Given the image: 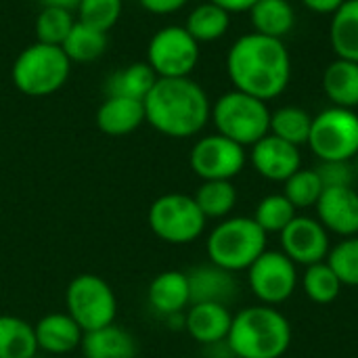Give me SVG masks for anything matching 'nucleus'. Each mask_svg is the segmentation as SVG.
Instances as JSON below:
<instances>
[{
	"label": "nucleus",
	"mask_w": 358,
	"mask_h": 358,
	"mask_svg": "<svg viewBox=\"0 0 358 358\" xmlns=\"http://www.w3.org/2000/svg\"><path fill=\"white\" fill-rule=\"evenodd\" d=\"M65 313L80 325L84 334H88L115 323L117 296L103 277L84 273L67 283Z\"/></svg>",
	"instance_id": "obj_8"
},
{
	"label": "nucleus",
	"mask_w": 358,
	"mask_h": 358,
	"mask_svg": "<svg viewBox=\"0 0 358 358\" xmlns=\"http://www.w3.org/2000/svg\"><path fill=\"white\" fill-rule=\"evenodd\" d=\"M187 277L191 289V304L214 302V304L231 306L237 298L239 283L235 279V273H229L212 262L191 268Z\"/></svg>",
	"instance_id": "obj_17"
},
{
	"label": "nucleus",
	"mask_w": 358,
	"mask_h": 358,
	"mask_svg": "<svg viewBox=\"0 0 358 358\" xmlns=\"http://www.w3.org/2000/svg\"><path fill=\"white\" fill-rule=\"evenodd\" d=\"M302 292L306 294V298L315 304H331L338 300V296L342 294V281L338 279V275L334 273V268L325 262L306 266L302 279H300Z\"/></svg>",
	"instance_id": "obj_31"
},
{
	"label": "nucleus",
	"mask_w": 358,
	"mask_h": 358,
	"mask_svg": "<svg viewBox=\"0 0 358 358\" xmlns=\"http://www.w3.org/2000/svg\"><path fill=\"white\" fill-rule=\"evenodd\" d=\"M323 180V187H355L357 170L352 162H319L315 168Z\"/></svg>",
	"instance_id": "obj_37"
},
{
	"label": "nucleus",
	"mask_w": 358,
	"mask_h": 358,
	"mask_svg": "<svg viewBox=\"0 0 358 358\" xmlns=\"http://www.w3.org/2000/svg\"><path fill=\"white\" fill-rule=\"evenodd\" d=\"M268 235L252 216H229L218 220L206 239L208 260L229 273L248 271L264 252Z\"/></svg>",
	"instance_id": "obj_4"
},
{
	"label": "nucleus",
	"mask_w": 358,
	"mask_h": 358,
	"mask_svg": "<svg viewBox=\"0 0 358 358\" xmlns=\"http://www.w3.org/2000/svg\"><path fill=\"white\" fill-rule=\"evenodd\" d=\"M73 23L76 19L71 10L59 6H42L36 17V42L61 46Z\"/></svg>",
	"instance_id": "obj_34"
},
{
	"label": "nucleus",
	"mask_w": 358,
	"mask_h": 358,
	"mask_svg": "<svg viewBox=\"0 0 358 358\" xmlns=\"http://www.w3.org/2000/svg\"><path fill=\"white\" fill-rule=\"evenodd\" d=\"M61 48L71 63H92L107 50V34L76 21Z\"/></svg>",
	"instance_id": "obj_29"
},
{
	"label": "nucleus",
	"mask_w": 358,
	"mask_h": 358,
	"mask_svg": "<svg viewBox=\"0 0 358 358\" xmlns=\"http://www.w3.org/2000/svg\"><path fill=\"white\" fill-rule=\"evenodd\" d=\"M329 42L338 59L358 63V0H346L331 15Z\"/></svg>",
	"instance_id": "obj_25"
},
{
	"label": "nucleus",
	"mask_w": 358,
	"mask_h": 358,
	"mask_svg": "<svg viewBox=\"0 0 358 358\" xmlns=\"http://www.w3.org/2000/svg\"><path fill=\"white\" fill-rule=\"evenodd\" d=\"M76 10L78 21L107 34L120 21L122 0H80Z\"/></svg>",
	"instance_id": "obj_36"
},
{
	"label": "nucleus",
	"mask_w": 358,
	"mask_h": 358,
	"mask_svg": "<svg viewBox=\"0 0 358 358\" xmlns=\"http://www.w3.org/2000/svg\"><path fill=\"white\" fill-rule=\"evenodd\" d=\"M245 164V147L218 132L197 138L189 153V166L201 180H233Z\"/></svg>",
	"instance_id": "obj_12"
},
{
	"label": "nucleus",
	"mask_w": 358,
	"mask_h": 358,
	"mask_svg": "<svg viewBox=\"0 0 358 358\" xmlns=\"http://www.w3.org/2000/svg\"><path fill=\"white\" fill-rule=\"evenodd\" d=\"M199 55V42L185 25L159 27L147 44V63L157 78H191Z\"/></svg>",
	"instance_id": "obj_10"
},
{
	"label": "nucleus",
	"mask_w": 358,
	"mask_h": 358,
	"mask_svg": "<svg viewBox=\"0 0 358 358\" xmlns=\"http://www.w3.org/2000/svg\"><path fill=\"white\" fill-rule=\"evenodd\" d=\"M321 86L331 105L344 109L358 107V63L346 59H334L321 78Z\"/></svg>",
	"instance_id": "obj_22"
},
{
	"label": "nucleus",
	"mask_w": 358,
	"mask_h": 358,
	"mask_svg": "<svg viewBox=\"0 0 358 358\" xmlns=\"http://www.w3.org/2000/svg\"><path fill=\"white\" fill-rule=\"evenodd\" d=\"M325 187L315 168H300L294 176L283 182V195L294 203L296 210L315 208Z\"/></svg>",
	"instance_id": "obj_32"
},
{
	"label": "nucleus",
	"mask_w": 358,
	"mask_h": 358,
	"mask_svg": "<svg viewBox=\"0 0 358 358\" xmlns=\"http://www.w3.org/2000/svg\"><path fill=\"white\" fill-rule=\"evenodd\" d=\"M42 6H59V8H67V10H73L78 8L80 0H40Z\"/></svg>",
	"instance_id": "obj_41"
},
{
	"label": "nucleus",
	"mask_w": 358,
	"mask_h": 358,
	"mask_svg": "<svg viewBox=\"0 0 358 358\" xmlns=\"http://www.w3.org/2000/svg\"><path fill=\"white\" fill-rule=\"evenodd\" d=\"M327 264L334 268L342 285L358 287V235L344 237L329 250Z\"/></svg>",
	"instance_id": "obj_35"
},
{
	"label": "nucleus",
	"mask_w": 358,
	"mask_h": 358,
	"mask_svg": "<svg viewBox=\"0 0 358 358\" xmlns=\"http://www.w3.org/2000/svg\"><path fill=\"white\" fill-rule=\"evenodd\" d=\"M214 4H218L220 8H224L227 13H250V8L258 2V0H210Z\"/></svg>",
	"instance_id": "obj_40"
},
{
	"label": "nucleus",
	"mask_w": 358,
	"mask_h": 358,
	"mask_svg": "<svg viewBox=\"0 0 358 358\" xmlns=\"http://www.w3.org/2000/svg\"><path fill=\"white\" fill-rule=\"evenodd\" d=\"M38 350L50 357H63L80 348L84 331L80 325L63 310V313H48L34 325Z\"/></svg>",
	"instance_id": "obj_18"
},
{
	"label": "nucleus",
	"mask_w": 358,
	"mask_h": 358,
	"mask_svg": "<svg viewBox=\"0 0 358 358\" xmlns=\"http://www.w3.org/2000/svg\"><path fill=\"white\" fill-rule=\"evenodd\" d=\"M34 325L15 315H0V358H38Z\"/></svg>",
	"instance_id": "obj_26"
},
{
	"label": "nucleus",
	"mask_w": 358,
	"mask_h": 358,
	"mask_svg": "<svg viewBox=\"0 0 358 358\" xmlns=\"http://www.w3.org/2000/svg\"><path fill=\"white\" fill-rule=\"evenodd\" d=\"M227 76L235 90L268 103L281 96L292 82V55L283 40L250 31L231 44Z\"/></svg>",
	"instance_id": "obj_1"
},
{
	"label": "nucleus",
	"mask_w": 358,
	"mask_h": 358,
	"mask_svg": "<svg viewBox=\"0 0 358 358\" xmlns=\"http://www.w3.org/2000/svg\"><path fill=\"white\" fill-rule=\"evenodd\" d=\"M310 151L319 162H352L358 155V113L357 109L327 107L313 115Z\"/></svg>",
	"instance_id": "obj_9"
},
{
	"label": "nucleus",
	"mask_w": 358,
	"mask_h": 358,
	"mask_svg": "<svg viewBox=\"0 0 358 358\" xmlns=\"http://www.w3.org/2000/svg\"><path fill=\"white\" fill-rule=\"evenodd\" d=\"M250 149L252 168L271 182H285L302 168L300 147L277 138L275 134H266Z\"/></svg>",
	"instance_id": "obj_14"
},
{
	"label": "nucleus",
	"mask_w": 358,
	"mask_h": 358,
	"mask_svg": "<svg viewBox=\"0 0 358 358\" xmlns=\"http://www.w3.org/2000/svg\"><path fill=\"white\" fill-rule=\"evenodd\" d=\"M96 126L107 136H128L136 132L145 120V103L126 96H107L96 109Z\"/></svg>",
	"instance_id": "obj_20"
},
{
	"label": "nucleus",
	"mask_w": 358,
	"mask_h": 358,
	"mask_svg": "<svg viewBox=\"0 0 358 358\" xmlns=\"http://www.w3.org/2000/svg\"><path fill=\"white\" fill-rule=\"evenodd\" d=\"M71 73V61L61 46L34 42L25 46L10 67L15 88L27 96H48L61 90Z\"/></svg>",
	"instance_id": "obj_5"
},
{
	"label": "nucleus",
	"mask_w": 358,
	"mask_h": 358,
	"mask_svg": "<svg viewBox=\"0 0 358 358\" xmlns=\"http://www.w3.org/2000/svg\"><path fill=\"white\" fill-rule=\"evenodd\" d=\"M281 252L298 266L325 262L331 250L329 231L313 216H296L281 233Z\"/></svg>",
	"instance_id": "obj_13"
},
{
	"label": "nucleus",
	"mask_w": 358,
	"mask_h": 358,
	"mask_svg": "<svg viewBox=\"0 0 358 358\" xmlns=\"http://www.w3.org/2000/svg\"><path fill=\"white\" fill-rule=\"evenodd\" d=\"M227 344L235 358H281L292 346V325L275 306H248L233 315Z\"/></svg>",
	"instance_id": "obj_3"
},
{
	"label": "nucleus",
	"mask_w": 358,
	"mask_h": 358,
	"mask_svg": "<svg viewBox=\"0 0 358 358\" xmlns=\"http://www.w3.org/2000/svg\"><path fill=\"white\" fill-rule=\"evenodd\" d=\"M300 283V275L296 264L283 252L266 250L250 268H248V285L260 304L279 306L287 302Z\"/></svg>",
	"instance_id": "obj_11"
},
{
	"label": "nucleus",
	"mask_w": 358,
	"mask_h": 358,
	"mask_svg": "<svg viewBox=\"0 0 358 358\" xmlns=\"http://www.w3.org/2000/svg\"><path fill=\"white\" fill-rule=\"evenodd\" d=\"M250 21L256 34L283 40L296 25V10L289 0H258L250 8Z\"/></svg>",
	"instance_id": "obj_23"
},
{
	"label": "nucleus",
	"mask_w": 358,
	"mask_h": 358,
	"mask_svg": "<svg viewBox=\"0 0 358 358\" xmlns=\"http://www.w3.org/2000/svg\"><path fill=\"white\" fill-rule=\"evenodd\" d=\"M80 350L84 358H136L138 342L128 329L111 323L84 334Z\"/></svg>",
	"instance_id": "obj_21"
},
{
	"label": "nucleus",
	"mask_w": 358,
	"mask_h": 358,
	"mask_svg": "<svg viewBox=\"0 0 358 358\" xmlns=\"http://www.w3.org/2000/svg\"><path fill=\"white\" fill-rule=\"evenodd\" d=\"M147 302L159 317L182 315L191 306L189 277L182 271H162L147 287Z\"/></svg>",
	"instance_id": "obj_19"
},
{
	"label": "nucleus",
	"mask_w": 358,
	"mask_h": 358,
	"mask_svg": "<svg viewBox=\"0 0 358 358\" xmlns=\"http://www.w3.org/2000/svg\"><path fill=\"white\" fill-rule=\"evenodd\" d=\"M193 199L208 220H224L237 206V189L233 180H201Z\"/></svg>",
	"instance_id": "obj_28"
},
{
	"label": "nucleus",
	"mask_w": 358,
	"mask_h": 358,
	"mask_svg": "<svg viewBox=\"0 0 358 358\" xmlns=\"http://www.w3.org/2000/svg\"><path fill=\"white\" fill-rule=\"evenodd\" d=\"M300 2L317 15H334L346 0H300Z\"/></svg>",
	"instance_id": "obj_39"
},
{
	"label": "nucleus",
	"mask_w": 358,
	"mask_h": 358,
	"mask_svg": "<svg viewBox=\"0 0 358 358\" xmlns=\"http://www.w3.org/2000/svg\"><path fill=\"white\" fill-rule=\"evenodd\" d=\"M296 208L294 203L283 195V193H273L266 195L264 199L258 201L256 210H254V220L260 224V229L268 235V233H283V229L296 218Z\"/></svg>",
	"instance_id": "obj_33"
},
{
	"label": "nucleus",
	"mask_w": 358,
	"mask_h": 358,
	"mask_svg": "<svg viewBox=\"0 0 358 358\" xmlns=\"http://www.w3.org/2000/svg\"><path fill=\"white\" fill-rule=\"evenodd\" d=\"M315 208L319 222L329 233L342 239L358 235V191L355 187H327Z\"/></svg>",
	"instance_id": "obj_15"
},
{
	"label": "nucleus",
	"mask_w": 358,
	"mask_h": 358,
	"mask_svg": "<svg viewBox=\"0 0 358 358\" xmlns=\"http://www.w3.org/2000/svg\"><path fill=\"white\" fill-rule=\"evenodd\" d=\"M310 126H313V115L296 105H285L279 107L277 111H271V132L277 138H283L296 147L308 145L310 136Z\"/></svg>",
	"instance_id": "obj_30"
},
{
	"label": "nucleus",
	"mask_w": 358,
	"mask_h": 358,
	"mask_svg": "<svg viewBox=\"0 0 358 358\" xmlns=\"http://www.w3.org/2000/svg\"><path fill=\"white\" fill-rule=\"evenodd\" d=\"M210 122L218 134L252 147L271 132V109L268 103L233 88L212 103Z\"/></svg>",
	"instance_id": "obj_6"
},
{
	"label": "nucleus",
	"mask_w": 358,
	"mask_h": 358,
	"mask_svg": "<svg viewBox=\"0 0 358 358\" xmlns=\"http://www.w3.org/2000/svg\"><path fill=\"white\" fill-rule=\"evenodd\" d=\"M147 222L159 241L170 245H189L203 235L208 218L201 214L193 195L166 193L151 203Z\"/></svg>",
	"instance_id": "obj_7"
},
{
	"label": "nucleus",
	"mask_w": 358,
	"mask_h": 358,
	"mask_svg": "<svg viewBox=\"0 0 358 358\" xmlns=\"http://www.w3.org/2000/svg\"><path fill=\"white\" fill-rule=\"evenodd\" d=\"M187 31L201 44V42H216L220 40L229 27H231V13L220 8L218 4L206 0L197 4L189 15L185 23Z\"/></svg>",
	"instance_id": "obj_27"
},
{
	"label": "nucleus",
	"mask_w": 358,
	"mask_h": 358,
	"mask_svg": "<svg viewBox=\"0 0 358 358\" xmlns=\"http://www.w3.org/2000/svg\"><path fill=\"white\" fill-rule=\"evenodd\" d=\"M233 313L224 304L195 302L185 310V331L201 346H214L227 340Z\"/></svg>",
	"instance_id": "obj_16"
},
{
	"label": "nucleus",
	"mask_w": 358,
	"mask_h": 358,
	"mask_svg": "<svg viewBox=\"0 0 358 358\" xmlns=\"http://www.w3.org/2000/svg\"><path fill=\"white\" fill-rule=\"evenodd\" d=\"M147 124L168 138H193L210 122L208 92L191 78H157L145 96Z\"/></svg>",
	"instance_id": "obj_2"
},
{
	"label": "nucleus",
	"mask_w": 358,
	"mask_h": 358,
	"mask_svg": "<svg viewBox=\"0 0 358 358\" xmlns=\"http://www.w3.org/2000/svg\"><path fill=\"white\" fill-rule=\"evenodd\" d=\"M155 82H157V76L151 69V65L147 61H136L113 71L107 78L105 90H107V96H126V99L145 101V96L149 94Z\"/></svg>",
	"instance_id": "obj_24"
},
{
	"label": "nucleus",
	"mask_w": 358,
	"mask_h": 358,
	"mask_svg": "<svg viewBox=\"0 0 358 358\" xmlns=\"http://www.w3.org/2000/svg\"><path fill=\"white\" fill-rule=\"evenodd\" d=\"M141 6L153 15H172L180 10L189 0H138Z\"/></svg>",
	"instance_id": "obj_38"
},
{
	"label": "nucleus",
	"mask_w": 358,
	"mask_h": 358,
	"mask_svg": "<svg viewBox=\"0 0 358 358\" xmlns=\"http://www.w3.org/2000/svg\"><path fill=\"white\" fill-rule=\"evenodd\" d=\"M355 170H357V180H358V155H357V162H355Z\"/></svg>",
	"instance_id": "obj_42"
}]
</instances>
